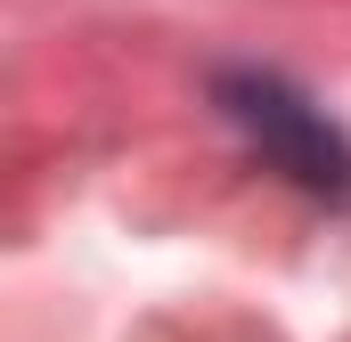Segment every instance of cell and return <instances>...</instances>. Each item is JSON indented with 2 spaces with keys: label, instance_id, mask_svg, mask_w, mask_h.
<instances>
[{
  "label": "cell",
  "instance_id": "cell-1",
  "mask_svg": "<svg viewBox=\"0 0 351 342\" xmlns=\"http://www.w3.org/2000/svg\"><path fill=\"white\" fill-rule=\"evenodd\" d=\"M221 114L254 139V155L269 171H286L311 196L351 204V139L294 82H278V74H221Z\"/></svg>",
  "mask_w": 351,
  "mask_h": 342
}]
</instances>
